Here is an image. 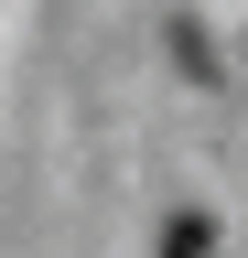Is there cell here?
I'll return each instance as SVG.
<instances>
[{
  "label": "cell",
  "mask_w": 248,
  "mask_h": 258,
  "mask_svg": "<svg viewBox=\"0 0 248 258\" xmlns=\"http://www.w3.org/2000/svg\"><path fill=\"white\" fill-rule=\"evenodd\" d=\"M205 247H216L205 215H173V226H162V258H205Z\"/></svg>",
  "instance_id": "cell-1"
}]
</instances>
